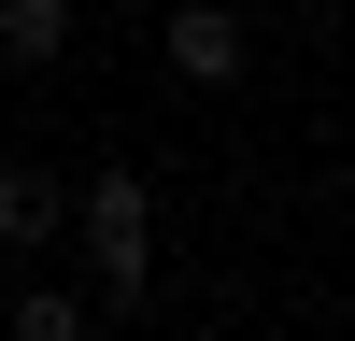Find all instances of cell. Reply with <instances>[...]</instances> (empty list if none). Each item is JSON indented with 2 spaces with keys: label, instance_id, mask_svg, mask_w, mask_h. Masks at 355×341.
Here are the masks:
<instances>
[{
  "label": "cell",
  "instance_id": "obj_1",
  "mask_svg": "<svg viewBox=\"0 0 355 341\" xmlns=\"http://www.w3.org/2000/svg\"><path fill=\"white\" fill-rule=\"evenodd\" d=\"M71 242H85V284H100L114 313H142V299H157V170H142V157L85 170V185H71Z\"/></svg>",
  "mask_w": 355,
  "mask_h": 341
},
{
  "label": "cell",
  "instance_id": "obj_2",
  "mask_svg": "<svg viewBox=\"0 0 355 341\" xmlns=\"http://www.w3.org/2000/svg\"><path fill=\"white\" fill-rule=\"evenodd\" d=\"M157 43H171V71H185V85H242L256 28L227 15V0H171V28H157Z\"/></svg>",
  "mask_w": 355,
  "mask_h": 341
},
{
  "label": "cell",
  "instance_id": "obj_3",
  "mask_svg": "<svg viewBox=\"0 0 355 341\" xmlns=\"http://www.w3.org/2000/svg\"><path fill=\"white\" fill-rule=\"evenodd\" d=\"M57 227H71V185H57L43 157H0V242H15V256H43Z\"/></svg>",
  "mask_w": 355,
  "mask_h": 341
},
{
  "label": "cell",
  "instance_id": "obj_4",
  "mask_svg": "<svg viewBox=\"0 0 355 341\" xmlns=\"http://www.w3.org/2000/svg\"><path fill=\"white\" fill-rule=\"evenodd\" d=\"M71 57V0H0V71H57Z\"/></svg>",
  "mask_w": 355,
  "mask_h": 341
},
{
  "label": "cell",
  "instance_id": "obj_5",
  "mask_svg": "<svg viewBox=\"0 0 355 341\" xmlns=\"http://www.w3.org/2000/svg\"><path fill=\"white\" fill-rule=\"evenodd\" d=\"M0 341H100V313H85L71 284H15V313H0Z\"/></svg>",
  "mask_w": 355,
  "mask_h": 341
}]
</instances>
